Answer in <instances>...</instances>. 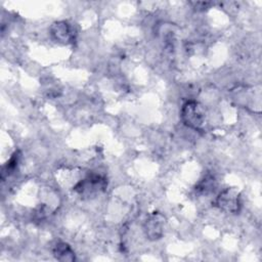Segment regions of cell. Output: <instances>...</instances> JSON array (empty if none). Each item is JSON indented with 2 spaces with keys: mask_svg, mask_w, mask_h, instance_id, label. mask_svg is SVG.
<instances>
[{
  "mask_svg": "<svg viewBox=\"0 0 262 262\" xmlns=\"http://www.w3.org/2000/svg\"><path fill=\"white\" fill-rule=\"evenodd\" d=\"M213 205L227 214H238L243 207L242 194L235 187H227L216 196Z\"/></svg>",
  "mask_w": 262,
  "mask_h": 262,
  "instance_id": "3957f363",
  "label": "cell"
},
{
  "mask_svg": "<svg viewBox=\"0 0 262 262\" xmlns=\"http://www.w3.org/2000/svg\"><path fill=\"white\" fill-rule=\"evenodd\" d=\"M20 156H21L20 151L15 150L11 155L9 160L5 163V165L2 167V170H1V179H2V181H4L6 177L10 176L11 174H13L15 172V170L17 169L19 160H20Z\"/></svg>",
  "mask_w": 262,
  "mask_h": 262,
  "instance_id": "52a82bcc",
  "label": "cell"
},
{
  "mask_svg": "<svg viewBox=\"0 0 262 262\" xmlns=\"http://www.w3.org/2000/svg\"><path fill=\"white\" fill-rule=\"evenodd\" d=\"M166 226V217L161 212L148 214L143 222V232L147 239L154 242L162 238Z\"/></svg>",
  "mask_w": 262,
  "mask_h": 262,
  "instance_id": "5b68a950",
  "label": "cell"
},
{
  "mask_svg": "<svg viewBox=\"0 0 262 262\" xmlns=\"http://www.w3.org/2000/svg\"><path fill=\"white\" fill-rule=\"evenodd\" d=\"M53 256L56 260L62 262H73L76 260L75 252L71 246L64 242H58L55 244L52 250Z\"/></svg>",
  "mask_w": 262,
  "mask_h": 262,
  "instance_id": "8992f818",
  "label": "cell"
},
{
  "mask_svg": "<svg viewBox=\"0 0 262 262\" xmlns=\"http://www.w3.org/2000/svg\"><path fill=\"white\" fill-rule=\"evenodd\" d=\"M107 187V179L100 174H88L85 178L79 180L74 186L73 190L81 196H94L103 192Z\"/></svg>",
  "mask_w": 262,
  "mask_h": 262,
  "instance_id": "7a4b0ae2",
  "label": "cell"
},
{
  "mask_svg": "<svg viewBox=\"0 0 262 262\" xmlns=\"http://www.w3.org/2000/svg\"><path fill=\"white\" fill-rule=\"evenodd\" d=\"M51 39L63 45L74 44L77 39V31L71 23L67 20L54 21L49 28Z\"/></svg>",
  "mask_w": 262,
  "mask_h": 262,
  "instance_id": "277c9868",
  "label": "cell"
},
{
  "mask_svg": "<svg viewBox=\"0 0 262 262\" xmlns=\"http://www.w3.org/2000/svg\"><path fill=\"white\" fill-rule=\"evenodd\" d=\"M216 187V180L213 175L207 174L205 175L195 185L194 190L200 194H208L214 190Z\"/></svg>",
  "mask_w": 262,
  "mask_h": 262,
  "instance_id": "ba28073f",
  "label": "cell"
},
{
  "mask_svg": "<svg viewBox=\"0 0 262 262\" xmlns=\"http://www.w3.org/2000/svg\"><path fill=\"white\" fill-rule=\"evenodd\" d=\"M180 118L186 127L201 131L206 121L205 108L196 100H186L181 106Z\"/></svg>",
  "mask_w": 262,
  "mask_h": 262,
  "instance_id": "6da1fadb",
  "label": "cell"
}]
</instances>
